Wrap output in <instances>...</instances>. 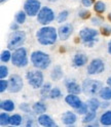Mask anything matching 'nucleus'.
Wrapping results in <instances>:
<instances>
[{
    "label": "nucleus",
    "instance_id": "1",
    "mask_svg": "<svg viewBox=\"0 0 111 127\" xmlns=\"http://www.w3.org/2000/svg\"><path fill=\"white\" fill-rule=\"evenodd\" d=\"M36 40L39 44L43 46H50L54 45L57 42L59 35H58V29L52 27L50 25L42 26L40 29H38L36 32Z\"/></svg>",
    "mask_w": 111,
    "mask_h": 127
},
{
    "label": "nucleus",
    "instance_id": "2",
    "mask_svg": "<svg viewBox=\"0 0 111 127\" xmlns=\"http://www.w3.org/2000/svg\"><path fill=\"white\" fill-rule=\"evenodd\" d=\"M30 62L35 69L46 70L52 64V59L42 50H34L30 55Z\"/></svg>",
    "mask_w": 111,
    "mask_h": 127
},
{
    "label": "nucleus",
    "instance_id": "3",
    "mask_svg": "<svg viewBox=\"0 0 111 127\" xmlns=\"http://www.w3.org/2000/svg\"><path fill=\"white\" fill-rule=\"evenodd\" d=\"M100 34V31L93 29V28H83L82 30L79 31V38L80 41L83 43L86 47H93L98 41V36Z\"/></svg>",
    "mask_w": 111,
    "mask_h": 127
},
{
    "label": "nucleus",
    "instance_id": "4",
    "mask_svg": "<svg viewBox=\"0 0 111 127\" xmlns=\"http://www.w3.org/2000/svg\"><path fill=\"white\" fill-rule=\"evenodd\" d=\"M11 64L17 68H26L29 65V58H28V51L27 48L24 46H21L19 48L14 49L12 51V58Z\"/></svg>",
    "mask_w": 111,
    "mask_h": 127
},
{
    "label": "nucleus",
    "instance_id": "5",
    "mask_svg": "<svg viewBox=\"0 0 111 127\" xmlns=\"http://www.w3.org/2000/svg\"><path fill=\"white\" fill-rule=\"evenodd\" d=\"M26 80L28 84L34 89H40L44 83V75L42 70H31L26 73Z\"/></svg>",
    "mask_w": 111,
    "mask_h": 127
},
{
    "label": "nucleus",
    "instance_id": "6",
    "mask_svg": "<svg viewBox=\"0 0 111 127\" xmlns=\"http://www.w3.org/2000/svg\"><path fill=\"white\" fill-rule=\"evenodd\" d=\"M26 32L18 30V31H12V33L9 35L8 40H7V48L10 50H14L23 46L26 41Z\"/></svg>",
    "mask_w": 111,
    "mask_h": 127
},
{
    "label": "nucleus",
    "instance_id": "7",
    "mask_svg": "<svg viewBox=\"0 0 111 127\" xmlns=\"http://www.w3.org/2000/svg\"><path fill=\"white\" fill-rule=\"evenodd\" d=\"M82 92L85 95L89 96H94L99 93L101 88L103 87V84L99 80H95V79H84L81 83Z\"/></svg>",
    "mask_w": 111,
    "mask_h": 127
},
{
    "label": "nucleus",
    "instance_id": "8",
    "mask_svg": "<svg viewBox=\"0 0 111 127\" xmlns=\"http://www.w3.org/2000/svg\"><path fill=\"white\" fill-rule=\"evenodd\" d=\"M36 18H37V22L42 26L50 25L51 23L55 21V19H57L55 15V11L49 6H42Z\"/></svg>",
    "mask_w": 111,
    "mask_h": 127
},
{
    "label": "nucleus",
    "instance_id": "9",
    "mask_svg": "<svg viewBox=\"0 0 111 127\" xmlns=\"http://www.w3.org/2000/svg\"><path fill=\"white\" fill-rule=\"evenodd\" d=\"M105 71V63L102 59H93L88 67H86V74L90 76L99 75Z\"/></svg>",
    "mask_w": 111,
    "mask_h": 127
},
{
    "label": "nucleus",
    "instance_id": "10",
    "mask_svg": "<svg viewBox=\"0 0 111 127\" xmlns=\"http://www.w3.org/2000/svg\"><path fill=\"white\" fill-rule=\"evenodd\" d=\"M41 2L39 0H25L23 9L26 11L28 17H37L39 10L41 9Z\"/></svg>",
    "mask_w": 111,
    "mask_h": 127
},
{
    "label": "nucleus",
    "instance_id": "11",
    "mask_svg": "<svg viewBox=\"0 0 111 127\" xmlns=\"http://www.w3.org/2000/svg\"><path fill=\"white\" fill-rule=\"evenodd\" d=\"M24 87L23 78L18 74H12L8 78V91L10 93H18Z\"/></svg>",
    "mask_w": 111,
    "mask_h": 127
},
{
    "label": "nucleus",
    "instance_id": "12",
    "mask_svg": "<svg viewBox=\"0 0 111 127\" xmlns=\"http://www.w3.org/2000/svg\"><path fill=\"white\" fill-rule=\"evenodd\" d=\"M74 28L73 26L69 23H64L63 25H61L58 29V35L59 39H61L62 41H66L70 38V36L73 34Z\"/></svg>",
    "mask_w": 111,
    "mask_h": 127
},
{
    "label": "nucleus",
    "instance_id": "13",
    "mask_svg": "<svg viewBox=\"0 0 111 127\" xmlns=\"http://www.w3.org/2000/svg\"><path fill=\"white\" fill-rule=\"evenodd\" d=\"M66 90L68 93L72 94H80L82 92V87L81 85H79L74 79H65L64 81Z\"/></svg>",
    "mask_w": 111,
    "mask_h": 127
},
{
    "label": "nucleus",
    "instance_id": "14",
    "mask_svg": "<svg viewBox=\"0 0 111 127\" xmlns=\"http://www.w3.org/2000/svg\"><path fill=\"white\" fill-rule=\"evenodd\" d=\"M89 63L88 55L82 52H77L72 58V66L74 68H82Z\"/></svg>",
    "mask_w": 111,
    "mask_h": 127
},
{
    "label": "nucleus",
    "instance_id": "15",
    "mask_svg": "<svg viewBox=\"0 0 111 127\" xmlns=\"http://www.w3.org/2000/svg\"><path fill=\"white\" fill-rule=\"evenodd\" d=\"M77 115L75 112H71V111H66V112L62 115V122L66 126H73L77 122Z\"/></svg>",
    "mask_w": 111,
    "mask_h": 127
},
{
    "label": "nucleus",
    "instance_id": "16",
    "mask_svg": "<svg viewBox=\"0 0 111 127\" xmlns=\"http://www.w3.org/2000/svg\"><path fill=\"white\" fill-rule=\"evenodd\" d=\"M65 102L71 107L72 109H77L79 106L82 104V100L80 99V97L78 96V94H72V93H68V95L65 96Z\"/></svg>",
    "mask_w": 111,
    "mask_h": 127
},
{
    "label": "nucleus",
    "instance_id": "17",
    "mask_svg": "<svg viewBox=\"0 0 111 127\" xmlns=\"http://www.w3.org/2000/svg\"><path fill=\"white\" fill-rule=\"evenodd\" d=\"M37 121H38L39 125H41L43 127H56L57 126V123L55 122V120L50 115H47L46 113L38 115Z\"/></svg>",
    "mask_w": 111,
    "mask_h": 127
},
{
    "label": "nucleus",
    "instance_id": "18",
    "mask_svg": "<svg viewBox=\"0 0 111 127\" xmlns=\"http://www.w3.org/2000/svg\"><path fill=\"white\" fill-rule=\"evenodd\" d=\"M64 76V72L60 65H56L51 71V79L53 81H59Z\"/></svg>",
    "mask_w": 111,
    "mask_h": 127
},
{
    "label": "nucleus",
    "instance_id": "19",
    "mask_svg": "<svg viewBox=\"0 0 111 127\" xmlns=\"http://www.w3.org/2000/svg\"><path fill=\"white\" fill-rule=\"evenodd\" d=\"M52 88H53V86H52L51 82L43 83V85L41 86V88H40V97H41L42 100H45L47 98H50V93H51Z\"/></svg>",
    "mask_w": 111,
    "mask_h": 127
},
{
    "label": "nucleus",
    "instance_id": "20",
    "mask_svg": "<svg viewBox=\"0 0 111 127\" xmlns=\"http://www.w3.org/2000/svg\"><path fill=\"white\" fill-rule=\"evenodd\" d=\"M46 110H47V107L42 100L34 102L33 106H32V111H33V113L36 114V115L44 114L46 112Z\"/></svg>",
    "mask_w": 111,
    "mask_h": 127
},
{
    "label": "nucleus",
    "instance_id": "21",
    "mask_svg": "<svg viewBox=\"0 0 111 127\" xmlns=\"http://www.w3.org/2000/svg\"><path fill=\"white\" fill-rule=\"evenodd\" d=\"M0 109L5 112H13L15 109L14 101L11 99H4L0 101Z\"/></svg>",
    "mask_w": 111,
    "mask_h": 127
},
{
    "label": "nucleus",
    "instance_id": "22",
    "mask_svg": "<svg viewBox=\"0 0 111 127\" xmlns=\"http://www.w3.org/2000/svg\"><path fill=\"white\" fill-rule=\"evenodd\" d=\"M99 121L103 126H111V110L104 111L101 114Z\"/></svg>",
    "mask_w": 111,
    "mask_h": 127
},
{
    "label": "nucleus",
    "instance_id": "23",
    "mask_svg": "<svg viewBox=\"0 0 111 127\" xmlns=\"http://www.w3.org/2000/svg\"><path fill=\"white\" fill-rule=\"evenodd\" d=\"M98 95L102 100H111V87L108 85L105 87H102Z\"/></svg>",
    "mask_w": 111,
    "mask_h": 127
},
{
    "label": "nucleus",
    "instance_id": "24",
    "mask_svg": "<svg viewBox=\"0 0 111 127\" xmlns=\"http://www.w3.org/2000/svg\"><path fill=\"white\" fill-rule=\"evenodd\" d=\"M86 104H88V107H89L90 111H98L100 109V106H101V101L98 97L92 96L91 98L88 99Z\"/></svg>",
    "mask_w": 111,
    "mask_h": 127
},
{
    "label": "nucleus",
    "instance_id": "25",
    "mask_svg": "<svg viewBox=\"0 0 111 127\" xmlns=\"http://www.w3.org/2000/svg\"><path fill=\"white\" fill-rule=\"evenodd\" d=\"M97 118V111H90L88 113H85L82 117V123L83 124H89L91 122H93L94 120H96Z\"/></svg>",
    "mask_w": 111,
    "mask_h": 127
},
{
    "label": "nucleus",
    "instance_id": "26",
    "mask_svg": "<svg viewBox=\"0 0 111 127\" xmlns=\"http://www.w3.org/2000/svg\"><path fill=\"white\" fill-rule=\"evenodd\" d=\"M93 8L95 10V12L98 14H102L106 11V4L101 1V0H98V1L95 2V4L93 5Z\"/></svg>",
    "mask_w": 111,
    "mask_h": 127
},
{
    "label": "nucleus",
    "instance_id": "27",
    "mask_svg": "<svg viewBox=\"0 0 111 127\" xmlns=\"http://www.w3.org/2000/svg\"><path fill=\"white\" fill-rule=\"evenodd\" d=\"M10 117L11 116H9L8 112L3 111V112L0 114V125H1L2 127L10 125Z\"/></svg>",
    "mask_w": 111,
    "mask_h": 127
},
{
    "label": "nucleus",
    "instance_id": "28",
    "mask_svg": "<svg viewBox=\"0 0 111 127\" xmlns=\"http://www.w3.org/2000/svg\"><path fill=\"white\" fill-rule=\"evenodd\" d=\"M11 58H12V52L8 48L5 49V50H2L1 54H0V61H1V63H3V64L11 62Z\"/></svg>",
    "mask_w": 111,
    "mask_h": 127
},
{
    "label": "nucleus",
    "instance_id": "29",
    "mask_svg": "<svg viewBox=\"0 0 111 127\" xmlns=\"http://www.w3.org/2000/svg\"><path fill=\"white\" fill-rule=\"evenodd\" d=\"M27 17H28V14L26 13V11L24 9L23 10H19L17 13H15V15H14V21L17 23H19L20 25H23V24L26 22Z\"/></svg>",
    "mask_w": 111,
    "mask_h": 127
},
{
    "label": "nucleus",
    "instance_id": "30",
    "mask_svg": "<svg viewBox=\"0 0 111 127\" xmlns=\"http://www.w3.org/2000/svg\"><path fill=\"white\" fill-rule=\"evenodd\" d=\"M24 122V117L20 114H13L10 117V125L11 126H20Z\"/></svg>",
    "mask_w": 111,
    "mask_h": 127
},
{
    "label": "nucleus",
    "instance_id": "31",
    "mask_svg": "<svg viewBox=\"0 0 111 127\" xmlns=\"http://www.w3.org/2000/svg\"><path fill=\"white\" fill-rule=\"evenodd\" d=\"M62 91L59 87H53L51 93H50V98L51 99H59L62 97Z\"/></svg>",
    "mask_w": 111,
    "mask_h": 127
},
{
    "label": "nucleus",
    "instance_id": "32",
    "mask_svg": "<svg viewBox=\"0 0 111 127\" xmlns=\"http://www.w3.org/2000/svg\"><path fill=\"white\" fill-rule=\"evenodd\" d=\"M68 17H69V11L68 10H62L59 12L58 17H57V22L59 24H64L67 20H68Z\"/></svg>",
    "mask_w": 111,
    "mask_h": 127
},
{
    "label": "nucleus",
    "instance_id": "33",
    "mask_svg": "<svg viewBox=\"0 0 111 127\" xmlns=\"http://www.w3.org/2000/svg\"><path fill=\"white\" fill-rule=\"evenodd\" d=\"M74 112L78 115H84L85 113H88L89 112V107H88V104L86 102H83L82 101V104L79 106L77 109L74 110Z\"/></svg>",
    "mask_w": 111,
    "mask_h": 127
},
{
    "label": "nucleus",
    "instance_id": "34",
    "mask_svg": "<svg viewBox=\"0 0 111 127\" xmlns=\"http://www.w3.org/2000/svg\"><path fill=\"white\" fill-rule=\"evenodd\" d=\"M100 34L103 35L104 37H109L111 36V27L109 25H102L99 29Z\"/></svg>",
    "mask_w": 111,
    "mask_h": 127
},
{
    "label": "nucleus",
    "instance_id": "35",
    "mask_svg": "<svg viewBox=\"0 0 111 127\" xmlns=\"http://www.w3.org/2000/svg\"><path fill=\"white\" fill-rule=\"evenodd\" d=\"M91 23L95 27H101L103 25V23H104V18L100 17V15H96V17L91 18Z\"/></svg>",
    "mask_w": 111,
    "mask_h": 127
},
{
    "label": "nucleus",
    "instance_id": "36",
    "mask_svg": "<svg viewBox=\"0 0 111 127\" xmlns=\"http://www.w3.org/2000/svg\"><path fill=\"white\" fill-rule=\"evenodd\" d=\"M9 75V69L6 65L0 66V79H6Z\"/></svg>",
    "mask_w": 111,
    "mask_h": 127
},
{
    "label": "nucleus",
    "instance_id": "37",
    "mask_svg": "<svg viewBox=\"0 0 111 127\" xmlns=\"http://www.w3.org/2000/svg\"><path fill=\"white\" fill-rule=\"evenodd\" d=\"M78 17L81 20H88V19L92 18V13L88 9H80L78 11Z\"/></svg>",
    "mask_w": 111,
    "mask_h": 127
},
{
    "label": "nucleus",
    "instance_id": "38",
    "mask_svg": "<svg viewBox=\"0 0 111 127\" xmlns=\"http://www.w3.org/2000/svg\"><path fill=\"white\" fill-rule=\"evenodd\" d=\"M8 90V80L6 79H0V92L3 93Z\"/></svg>",
    "mask_w": 111,
    "mask_h": 127
},
{
    "label": "nucleus",
    "instance_id": "39",
    "mask_svg": "<svg viewBox=\"0 0 111 127\" xmlns=\"http://www.w3.org/2000/svg\"><path fill=\"white\" fill-rule=\"evenodd\" d=\"M19 108H20V110L22 111V112L26 113V114H30L31 113V108H30L29 104H27V102H22V104H20Z\"/></svg>",
    "mask_w": 111,
    "mask_h": 127
},
{
    "label": "nucleus",
    "instance_id": "40",
    "mask_svg": "<svg viewBox=\"0 0 111 127\" xmlns=\"http://www.w3.org/2000/svg\"><path fill=\"white\" fill-rule=\"evenodd\" d=\"M25 119L26 120H24V121H26L25 122V126H27V127L33 126V124H34V117L33 116H26Z\"/></svg>",
    "mask_w": 111,
    "mask_h": 127
},
{
    "label": "nucleus",
    "instance_id": "41",
    "mask_svg": "<svg viewBox=\"0 0 111 127\" xmlns=\"http://www.w3.org/2000/svg\"><path fill=\"white\" fill-rule=\"evenodd\" d=\"M81 1V4L84 6V7H91L95 4V2H96V0H80Z\"/></svg>",
    "mask_w": 111,
    "mask_h": 127
},
{
    "label": "nucleus",
    "instance_id": "42",
    "mask_svg": "<svg viewBox=\"0 0 111 127\" xmlns=\"http://www.w3.org/2000/svg\"><path fill=\"white\" fill-rule=\"evenodd\" d=\"M20 24L19 23H17V22H12L11 24H10V26H9V29L11 30V31H18L19 29H20Z\"/></svg>",
    "mask_w": 111,
    "mask_h": 127
},
{
    "label": "nucleus",
    "instance_id": "43",
    "mask_svg": "<svg viewBox=\"0 0 111 127\" xmlns=\"http://www.w3.org/2000/svg\"><path fill=\"white\" fill-rule=\"evenodd\" d=\"M109 107H110V100H103V101H101V106H100L101 109L106 110Z\"/></svg>",
    "mask_w": 111,
    "mask_h": 127
},
{
    "label": "nucleus",
    "instance_id": "44",
    "mask_svg": "<svg viewBox=\"0 0 111 127\" xmlns=\"http://www.w3.org/2000/svg\"><path fill=\"white\" fill-rule=\"evenodd\" d=\"M89 127L90 126H99V125H101V123H100V121L99 120H94L93 122H91V123H89V124H86Z\"/></svg>",
    "mask_w": 111,
    "mask_h": 127
},
{
    "label": "nucleus",
    "instance_id": "45",
    "mask_svg": "<svg viewBox=\"0 0 111 127\" xmlns=\"http://www.w3.org/2000/svg\"><path fill=\"white\" fill-rule=\"evenodd\" d=\"M107 50H108V53L111 55V39L108 41V44H107Z\"/></svg>",
    "mask_w": 111,
    "mask_h": 127
},
{
    "label": "nucleus",
    "instance_id": "46",
    "mask_svg": "<svg viewBox=\"0 0 111 127\" xmlns=\"http://www.w3.org/2000/svg\"><path fill=\"white\" fill-rule=\"evenodd\" d=\"M106 82H107V85L111 87V76H109V77L107 78V81H106Z\"/></svg>",
    "mask_w": 111,
    "mask_h": 127
},
{
    "label": "nucleus",
    "instance_id": "47",
    "mask_svg": "<svg viewBox=\"0 0 111 127\" xmlns=\"http://www.w3.org/2000/svg\"><path fill=\"white\" fill-rule=\"evenodd\" d=\"M107 19H108V21L111 23V12H109V13H108V15H107Z\"/></svg>",
    "mask_w": 111,
    "mask_h": 127
},
{
    "label": "nucleus",
    "instance_id": "48",
    "mask_svg": "<svg viewBox=\"0 0 111 127\" xmlns=\"http://www.w3.org/2000/svg\"><path fill=\"white\" fill-rule=\"evenodd\" d=\"M50 2H56V1H58V0H49Z\"/></svg>",
    "mask_w": 111,
    "mask_h": 127
},
{
    "label": "nucleus",
    "instance_id": "49",
    "mask_svg": "<svg viewBox=\"0 0 111 127\" xmlns=\"http://www.w3.org/2000/svg\"><path fill=\"white\" fill-rule=\"evenodd\" d=\"M5 1H7V0H0V2H1V3H4Z\"/></svg>",
    "mask_w": 111,
    "mask_h": 127
}]
</instances>
